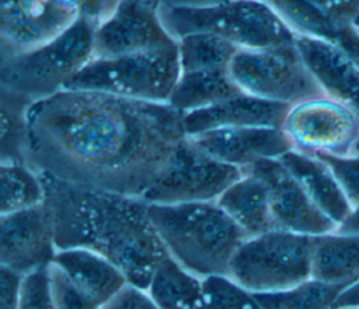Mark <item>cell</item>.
<instances>
[{
	"label": "cell",
	"instance_id": "1",
	"mask_svg": "<svg viewBox=\"0 0 359 309\" xmlns=\"http://www.w3.org/2000/svg\"><path fill=\"white\" fill-rule=\"evenodd\" d=\"M182 116L164 102L65 88L29 106V166L142 197L185 140Z\"/></svg>",
	"mask_w": 359,
	"mask_h": 309
},
{
	"label": "cell",
	"instance_id": "2",
	"mask_svg": "<svg viewBox=\"0 0 359 309\" xmlns=\"http://www.w3.org/2000/svg\"><path fill=\"white\" fill-rule=\"evenodd\" d=\"M56 249H87L112 261L128 282L147 289L168 254L142 197L73 183L39 172Z\"/></svg>",
	"mask_w": 359,
	"mask_h": 309
},
{
	"label": "cell",
	"instance_id": "3",
	"mask_svg": "<svg viewBox=\"0 0 359 309\" xmlns=\"http://www.w3.org/2000/svg\"><path fill=\"white\" fill-rule=\"evenodd\" d=\"M149 217L175 261L199 275H229L230 261L248 238L217 201L150 204Z\"/></svg>",
	"mask_w": 359,
	"mask_h": 309
},
{
	"label": "cell",
	"instance_id": "4",
	"mask_svg": "<svg viewBox=\"0 0 359 309\" xmlns=\"http://www.w3.org/2000/svg\"><path fill=\"white\" fill-rule=\"evenodd\" d=\"M157 13L175 41L195 32L216 35L237 49H266L296 41V34L264 0H231L206 8L160 4Z\"/></svg>",
	"mask_w": 359,
	"mask_h": 309
},
{
	"label": "cell",
	"instance_id": "5",
	"mask_svg": "<svg viewBox=\"0 0 359 309\" xmlns=\"http://www.w3.org/2000/svg\"><path fill=\"white\" fill-rule=\"evenodd\" d=\"M95 27L79 18L59 36L0 60V87L38 101L66 88L93 59Z\"/></svg>",
	"mask_w": 359,
	"mask_h": 309
},
{
	"label": "cell",
	"instance_id": "6",
	"mask_svg": "<svg viewBox=\"0 0 359 309\" xmlns=\"http://www.w3.org/2000/svg\"><path fill=\"white\" fill-rule=\"evenodd\" d=\"M314 236L273 229L247 238L234 253L229 277L245 289L272 292L311 278Z\"/></svg>",
	"mask_w": 359,
	"mask_h": 309
},
{
	"label": "cell",
	"instance_id": "7",
	"mask_svg": "<svg viewBox=\"0 0 359 309\" xmlns=\"http://www.w3.org/2000/svg\"><path fill=\"white\" fill-rule=\"evenodd\" d=\"M180 76L178 45L168 49L91 59L66 85L125 98L168 103Z\"/></svg>",
	"mask_w": 359,
	"mask_h": 309
},
{
	"label": "cell",
	"instance_id": "8",
	"mask_svg": "<svg viewBox=\"0 0 359 309\" xmlns=\"http://www.w3.org/2000/svg\"><path fill=\"white\" fill-rule=\"evenodd\" d=\"M229 73L248 95L293 105L324 95L307 70L296 45L266 49H240Z\"/></svg>",
	"mask_w": 359,
	"mask_h": 309
},
{
	"label": "cell",
	"instance_id": "9",
	"mask_svg": "<svg viewBox=\"0 0 359 309\" xmlns=\"http://www.w3.org/2000/svg\"><path fill=\"white\" fill-rule=\"evenodd\" d=\"M243 175V169L215 159L185 137L142 199L150 204L216 201Z\"/></svg>",
	"mask_w": 359,
	"mask_h": 309
},
{
	"label": "cell",
	"instance_id": "10",
	"mask_svg": "<svg viewBox=\"0 0 359 309\" xmlns=\"http://www.w3.org/2000/svg\"><path fill=\"white\" fill-rule=\"evenodd\" d=\"M282 130L293 150L309 155H352L359 137V116L325 95L290 105Z\"/></svg>",
	"mask_w": 359,
	"mask_h": 309
},
{
	"label": "cell",
	"instance_id": "11",
	"mask_svg": "<svg viewBox=\"0 0 359 309\" xmlns=\"http://www.w3.org/2000/svg\"><path fill=\"white\" fill-rule=\"evenodd\" d=\"M1 60L59 36L80 18V0H0Z\"/></svg>",
	"mask_w": 359,
	"mask_h": 309
},
{
	"label": "cell",
	"instance_id": "12",
	"mask_svg": "<svg viewBox=\"0 0 359 309\" xmlns=\"http://www.w3.org/2000/svg\"><path fill=\"white\" fill-rule=\"evenodd\" d=\"M178 45L161 22L157 8L142 0H122L94 32L93 59H111Z\"/></svg>",
	"mask_w": 359,
	"mask_h": 309
},
{
	"label": "cell",
	"instance_id": "13",
	"mask_svg": "<svg viewBox=\"0 0 359 309\" xmlns=\"http://www.w3.org/2000/svg\"><path fill=\"white\" fill-rule=\"evenodd\" d=\"M244 172L255 175L265 183L278 229L310 236L335 231L337 224L316 207L279 158L258 161Z\"/></svg>",
	"mask_w": 359,
	"mask_h": 309
},
{
	"label": "cell",
	"instance_id": "14",
	"mask_svg": "<svg viewBox=\"0 0 359 309\" xmlns=\"http://www.w3.org/2000/svg\"><path fill=\"white\" fill-rule=\"evenodd\" d=\"M56 243L45 204L0 215V266L22 275L53 263Z\"/></svg>",
	"mask_w": 359,
	"mask_h": 309
},
{
	"label": "cell",
	"instance_id": "15",
	"mask_svg": "<svg viewBox=\"0 0 359 309\" xmlns=\"http://www.w3.org/2000/svg\"><path fill=\"white\" fill-rule=\"evenodd\" d=\"M187 137L205 154L243 171L293 150L282 127H229Z\"/></svg>",
	"mask_w": 359,
	"mask_h": 309
},
{
	"label": "cell",
	"instance_id": "16",
	"mask_svg": "<svg viewBox=\"0 0 359 309\" xmlns=\"http://www.w3.org/2000/svg\"><path fill=\"white\" fill-rule=\"evenodd\" d=\"M294 45L323 94L359 116V69L334 42L296 35Z\"/></svg>",
	"mask_w": 359,
	"mask_h": 309
},
{
	"label": "cell",
	"instance_id": "17",
	"mask_svg": "<svg viewBox=\"0 0 359 309\" xmlns=\"http://www.w3.org/2000/svg\"><path fill=\"white\" fill-rule=\"evenodd\" d=\"M290 105L238 94L182 116L187 136L229 127H282Z\"/></svg>",
	"mask_w": 359,
	"mask_h": 309
},
{
	"label": "cell",
	"instance_id": "18",
	"mask_svg": "<svg viewBox=\"0 0 359 309\" xmlns=\"http://www.w3.org/2000/svg\"><path fill=\"white\" fill-rule=\"evenodd\" d=\"M300 36L337 42L346 28H359V0H266Z\"/></svg>",
	"mask_w": 359,
	"mask_h": 309
},
{
	"label": "cell",
	"instance_id": "19",
	"mask_svg": "<svg viewBox=\"0 0 359 309\" xmlns=\"http://www.w3.org/2000/svg\"><path fill=\"white\" fill-rule=\"evenodd\" d=\"M53 264L98 308L128 284L126 275L112 261L87 249H60Z\"/></svg>",
	"mask_w": 359,
	"mask_h": 309
},
{
	"label": "cell",
	"instance_id": "20",
	"mask_svg": "<svg viewBox=\"0 0 359 309\" xmlns=\"http://www.w3.org/2000/svg\"><path fill=\"white\" fill-rule=\"evenodd\" d=\"M279 159L321 213L337 225L344 221L352 206L335 175L321 158L290 150Z\"/></svg>",
	"mask_w": 359,
	"mask_h": 309
},
{
	"label": "cell",
	"instance_id": "21",
	"mask_svg": "<svg viewBox=\"0 0 359 309\" xmlns=\"http://www.w3.org/2000/svg\"><path fill=\"white\" fill-rule=\"evenodd\" d=\"M216 201L248 238L278 229L271 214L266 186L252 173L244 172Z\"/></svg>",
	"mask_w": 359,
	"mask_h": 309
},
{
	"label": "cell",
	"instance_id": "22",
	"mask_svg": "<svg viewBox=\"0 0 359 309\" xmlns=\"http://www.w3.org/2000/svg\"><path fill=\"white\" fill-rule=\"evenodd\" d=\"M311 278L348 287L359 280V236L337 231L314 236Z\"/></svg>",
	"mask_w": 359,
	"mask_h": 309
},
{
	"label": "cell",
	"instance_id": "23",
	"mask_svg": "<svg viewBox=\"0 0 359 309\" xmlns=\"http://www.w3.org/2000/svg\"><path fill=\"white\" fill-rule=\"evenodd\" d=\"M241 92L231 80L229 69L180 73L168 103L185 115L212 106Z\"/></svg>",
	"mask_w": 359,
	"mask_h": 309
},
{
	"label": "cell",
	"instance_id": "24",
	"mask_svg": "<svg viewBox=\"0 0 359 309\" xmlns=\"http://www.w3.org/2000/svg\"><path fill=\"white\" fill-rule=\"evenodd\" d=\"M147 292L158 309H203L202 277L168 254L156 267Z\"/></svg>",
	"mask_w": 359,
	"mask_h": 309
},
{
	"label": "cell",
	"instance_id": "25",
	"mask_svg": "<svg viewBox=\"0 0 359 309\" xmlns=\"http://www.w3.org/2000/svg\"><path fill=\"white\" fill-rule=\"evenodd\" d=\"M31 98L0 87V162H21L29 165V123Z\"/></svg>",
	"mask_w": 359,
	"mask_h": 309
},
{
	"label": "cell",
	"instance_id": "26",
	"mask_svg": "<svg viewBox=\"0 0 359 309\" xmlns=\"http://www.w3.org/2000/svg\"><path fill=\"white\" fill-rule=\"evenodd\" d=\"M0 215L27 210L43 203L45 189L38 171L28 164L0 162Z\"/></svg>",
	"mask_w": 359,
	"mask_h": 309
},
{
	"label": "cell",
	"instance_id": "27",
	"mask_svg": "<svg viewBox=\"0 0 359 309\" xmlns=\"http://www.w3.org/2000/svg\"><path fill=\"white\" fill-rule=\"evenodd\" d=\"M237 49L230 42L206 32H195L178 39L180 73L229 69Z\"/></svg>",
	"mask_w": 359,
	"mask_h": 309
},
{
	"label": "cell",
	"instance_id": "28",
	"mask_svg": "<svg viewBox=\"0 0 359 309\" xmlns=\"http://www.w3.org/2000/svg\"><path fill=\"white\" fill-rule=\"evenodd\" d=\"M344 287L309 278L294 287L254 294L261 309H335Z\"/></svg>",
	"mask_w": 359,
	"mask_h": 309
},
{
	"label": "cell",
	"instance_id": "29",
	"mask_svg": "<svg viewBox=\"0 0 359 309\" xmlns=\"http://www.w3.org/2000/svg\"><path fill=\"white\" fill-rule=\"evenodd\" d=\"M202 289L203 309H261L254 292L229 275L203 277Z\"/></svg>",
	"mask_w": 359,
	"mask_h": 309
},
{
	"label": "cell",
	"instance_id": "30",
	"mask_svg": "<svg viewBox=\"0 0 359 309\" xmlns=\"http://www.w3.org/2000/svg\"><path fill=\"white\" fill-rule=\"evenodd\" d=\"M49 278L53 309H98V306L88 301L53 263L49 266Z\"/></svg>",
	"mask_w": 359,
	"mask_h": 309
},
{
	"label": "cell",
	"instance_id": "31",
	"mask_svg": "<svg viewBox=\"0 0 359 309\" xmlns=\"http://www.w3.org/2000/svg\"><path fill=\"white\" fill-rule=\"evenodd\" d=\"M321 158L335 175L341 185L349 204L352 207L359 206V157H332V155H317Z\"/></svg>",
	"mask_w": 359,
	"mask_h": 309
},
{
	"label": "cell",
	"instance_id": "32",
	"mask_svg": "<svg viewBox=\"0 0 359 309\" xmlns=\"http://www.w3.org/2000/svg\"><path fill=\"white\" fill-rule=\"evenodd\" d=\"M18 309H53L49 267L24 277Z\"/></svg>",
	"mask_w": 359,
	"mask_h": 309
},
{
	"label": "cell",
	"instance_id": "33",
	"mask_svg": "<svg viewBox=\"0 0 359 309\" xmlns=\"http://www.w3.org/2000/svg\"><path fill=\"white\" fill-rule=\"evenodd\" d=\"M98 309H158V306L147 289L128 282Z\"/></svg>",
	"mask_w": 359,
	"mask_h": 309
},
{
	"label": "cell",
	"instance_id": "34",
	"mask_svg": "<svg viewBox=\"0 0 359 309\" xmlns=\"http://www.w3.org/2000/svg\"><path fill=\"white\" fill-rule=\"evenodd\" d=\"M24 277L8 267L0 266V309H18Z\"/></svg>",
	"mask_w": 359,
	"mask_h": 309
},
{
	"label": "cell",
	"instance_id": "35",
	"mask_svg": "<svg viewBox=\"0 0 359 309\" xmlns=\"http://www.w3.org/2000/svg\"><path fill=\"white\" fill-rule=\"evenodd\" d=\"M355 63L359 69V29L346 28L344 29L335 42Z\"/></svg>",
	"mask_w": 359,
	"mask_h": 309
},
{
	"label": "cell",
	"instance_id": "36",
	"mask_svg": "<svg viewBox=\"0 0 359 309\" xmlns=\"http://www.w3.org/2000/svg\"><path fill=\"white\" fill-rule=\"evenodd\" d=\"M356 308L359 309V280L345 287L335 301V309Z\"/></svg>",
	"mask_w": 359,
	"mask_h": 309
},
{
	"label": "cell",
	"instance_id": "37",
	"mask_svg": "<svg viewBox=\"0 0 359 309\" xmlns=\"http://www.w3.org/2000/svg\"><path fill=\"white\" fill-rule=\"evenodd\" d=\"M335 231L339 233H345V235L359 236V206L352 207V210L344 218V221L337 225Z\"/></svg>",
	"mask_w": 359,
	"mask_h": 309
},
{
	"label": "cell",
	"instance_id": "38",
	"mask_svg": "<svg viewBox=\"0 0 359 309\" xmlns=\"http://www.w3.org/2000/svg\"><path fill=\"white\" fill-rule=\"evenodd\" d=\"M231 0H163L161 4L168 7H184V8H206L227 3Z\"/></svg>",
	"mask_w": 359,
	"mask_h": 309
},
{
	"label": "cell",
	"instance_id": "39",
	"mask_svg": "<svg viewBox=\"0 0 359 309\" xmlns=\"http://www.w3.org/2000/svg\"><path fill=\"white\" fill-rule=\"evenodd\" d=\"M142 1H144L146 4H149V6L153 7V8H158V6L161 4L163 0H142Z\"/></svg>",
	"mask_w": 359,
	"mask_h": 309
},
{
	"label": "cell",
	"instance_id": "40",
	"mask_svg": "<svg viewBox=\"0 0 359 309\" xmlns=\"http://www.w3.org/2000/svg\"><path fill=\"white\" fill-rule=\"evenodd\" d=\"M352 155H358V157H359V137H358V140H356V144H355V148H353Z\"/></svg>",
	"mask_w": 359,
	"mask_h": 309
},
{
	"label": "cell",
	"instance_id": "41",
	"mask_svg": "<svg viewBox=\"0 0 359 309\" xmlns=\"http://www.w3.org/2000/svg\"><path fill=\"white\" fill-rule=\"evenodd\" d=\"M339 309H356V308H339Z\"/></svg>",
	"mask_w": 359,
	"mask_h": 309
},
{
	"label": "cell",
	"instance_id": "42",
	"mask_svg": "<svg viewBox=\"0 0 359 309\" xmlns=\"http://www.w3.org/2000/svg\"><path fill=\"white\" fill-rule=\"evenodd\" d=\"M264 1H266V0H264Z\"/></svg>",
	"mask_w": 359,
	"mask_h": 309
},
{
	"label": "cell",
	"instance_id": "43",
	"mask_svg": "<svg viewBox=\"0 0 359 309\" xmlns=\"http://www.w3.org/2000/svg\"><path fill=\"white\" fill-rule=\"evenodd\" d=\"M358 29H359V28H358Z\"/></svg>",
	"mask_w": 359,
	"mask_h": 309
}]
</instances>
